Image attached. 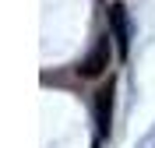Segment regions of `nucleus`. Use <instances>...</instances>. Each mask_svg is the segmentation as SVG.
<instances>
[{
  "instance_id": "obj_3",
  "label": "nucleus",
  "mask_w": 155,
  "mask_h": 148,
  "mask_svg": "<svg viewBox=\"0 0 155 148\" xmlns=\"http://www.w3.org/2000/svg\"><path fill=\"white\" fill-rule=\"evenodd\" d=\"M109 25H113L116 49H120V57H124L127 46H130V25H127V11H124V4H113V7H109Z\"/></svg>"
},
{
  "instance_id": "obj_2",
  "label": "nucleus",
  "mask_w": 155,
  "mask_h": 148,
  "mask_svg": "<svg viewBox=\"0 0 155 148\" xmlns=\"http://www.w3.org/2000/svg\"><path fill=\"white\" fill-rule=\"evenodd\" d=\"M109 120H113V81L95 92V123H99V134L102 138L109 134Z\"/></svg>"
},
{
  "instance_id": "obj_1",
  "label": "nucleus",
  "mask_w": 155,
  "mask_h": 148,
  "mask_svg": "<svg viewBox=\"0 0 155 148\" xmlns=\"http://www.w3.org/2000/svg\"><path fill=\"white\" fill-rule=\"evenodd\" d=\"M106 67H109V35H102V39L95 42V49L78 64V74H81V78H95V74H102Z\"/></svg>"
}]
</instances>
